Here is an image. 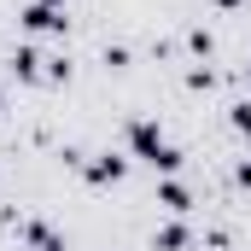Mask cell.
I'll list each match as a JSON object with an SVG mask.
<instances>
[{
    "instance_id": "6",
    "label": "cell",
    "mask_w": 251,
    "mask_h": 251,
    "mask_svg": "<svg viewBox=\"0 0 251 251\" xmlns=\"http://www.w3.org/2000/svg\"><path fill=\"white\" fill-rule=\"evenodd\" d=\"M152 246H158V251H181V246H187V228H181V222H170V228H158V234H152Z\"/></svg>"
},
{
    "instance_id": "11",
    "label": "cell",
    "mask_w": 251,
    "mask_h": 251,
    "mask_svg": "<svg viewBox=\"0 0 251 251\" xmlns=\"http://www.w3.org/2000/svg\"><path fill=\"white\" fill-rule=\"evenodd\" d=\"M41 6H64V0H41Z\"/></svg>"
},
{
    "instance_id": "4",
    "label": "cell",
    "mask_w": 251,
    "mask_h": 251,
    "mask_svg": "<svg viewBox=\"0 0 251 251\" xmlns=\"http://www.w3.org/2000/svg\"><path fill=\"white\" fill-rule=\"evenodd\" d=\"M18 234H24V240H29V246H35V251H64V240H59V234H53V228H41V222H24Z\"/></svg>"
},
{
    "instance_id": "3",
    "label": "cell",
    "mask_w": 251,
    "mask_h": 251,
    "mask_svg": "<svg viewBox=\"0 0 251 251\" xmlns=\"http://www.w3.org/2000/svg\"><path fill=\"white\" fill-rule=\"evenodd\" d=\"M123 176H128V158H117V152H105V158L88 164V181H123Z\"/></svg>"
},
{
    "instance_id": "1",
    "label": "cell",
    "mask_w": 251,
    "mask_h": 251,
    "mask_svg": "<svg viewBox=\"0 0 251 251\" xmlns=\"http://www.w3.org/2000/svg\"><path fill=\"white\" fill-rule=\"evenodd\" d=\"M128 146H134V158H146L152 170H176V164H181V152L158 134V123H146V117H140V123H128Z\"/></svg>"
},
{
    "instance_id": "9",
    "label": "cell",
    "mask_w": 251,
    "mask_h": 251,
    "mask_svg": "<svg viewBox=\"0 0 251 251\" xmlns=\"http://www.w3.org/2000/svg\"><path fill=\"white\" fill-rule=\"evenodd\" d=\"M240 181H246V187H251V164H240Z\"/></svg>"
},
{
    "instance_id": "2",
    "label": "cell",
    "mask_w": 251,
    "mask_h": 251,
    "mask_svg": "<svg viewBox=\"0 0 251 251\" xmlns=\"http://www.w3.org/2000/svg\"><path fill=\"white\" fill-rule=\"evenodd\" d=\"M24 24H29L35 35H59V29H64V6H41V0H29V6H24Z\"/></svg>"
},
{
    "instance_id": "8",
    "label": "cell",
    "mask_w": 251,
    "mask_h": 251,
    "mask_svg": "<svg viewBox=\"0 0 251 251\" xmlns=\"http://www.w3.org/2000/svg\"><path fill=\"white\" fill-rule=\"evenodd\" d=\"M234 128H240V134H251V105H234Z\"/></svg>"
},
{
    "instance_id": "5",
    "label": "cell",
    "mask_w": 251,
    "mask_h": 251,
    "mask_svg": "<svg viewBox=\"0 0 251 251\" xmlns=\"http://www.w3.org/2000/svg\"><path fill=\"white\" fill-rule=\"evenodd\" d=\"M12 70H18L24 82H35V76H41V53H35V47H18V53H12Z\"/></svg>"
},
{
    "instance_id": "7",
    "label": "cell",
    "mask_w": 251,
    "mask_h": 251,
    "mask_svg": "<svg viewBox=\"0 0 251 251\" xmlns=\"http://www.w3.org/2000/svg\"><path fill=\"white\" fill-rule=\"evenodd\" d=\"M158 199H164L170 210H181V216L193 210V204H187V187H181V181H164V187H158Z\"/></svg>"
},
{
    "instance_id": "10",
    "label": "cell",
    "mask_w": 251,
    "mask_h": 251,
    "mask_svg": "<svg viewBox=\"0 0 251 251\" xmlns=\"http://www.w3.org/2000/svg\"><path fill=\"white\" fill-rule=\"evenodd\" d=\"M216 6H240V0H216Z\"/></svg>"
}]
</instances>
